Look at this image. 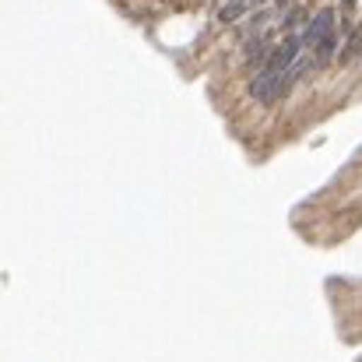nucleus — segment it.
Segmentation results:
<instances>
[{"label": "nucleus", "mask_w": 362, "mask_h": 362, "mask_svg": "<svg viewBox=\"0 0 362 362\" xmlns=\"http://www.w3.org/2000/svg\"><path fill=\"white\" fill-rule=\"evenodd\" d=\"M334 7H320L303 32V49L313 53V67H327L338 53V25H334Z\"/></svg>", "instance_id": "f257e3e1"}, {"label": "nucleus", "mask_w": 362, "mask_h": 362, "mask_svg": "<svg viewBox=\"0 0 362 362\" xmlns=\"http://www.w3.org/2000/svg\"><path fill=\"white\" fill-rule=\"evenodd\" d=\"M362 53V25L352 32V39H349V46H345V53H341V64H349V60H356Z\"/></svg>", "instance_id": "f03ea898"}, {"label": "nucleus", "mask_w": 362, "mask_h": 362, "mask_svg": "<svg viewBox=\"0 0 362 362\" xmlns=\"http://www.w3.org/2000/svg\"><path fill=\"white\" fill-rule=\"evenodd\" d=\"M352 4H356V0H345V7H352Z\"/></svg>", "instance_id": "7ed1b4c3"}]
</instances>
